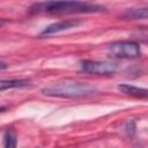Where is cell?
Wrapping results in <instances>:
<instances>
[{
  "label": "cell",
  "instance_id": "obj_1",
  "mask_svg": "<svg viewBox=\"0 0 148 148\" xmlns=\"http://www.w3.org/2000/svg\"><path fill=\"white\" fill-rule=\"evenodd\" d=\"M31 9L37 13L47 14H72V13H95L103 10V7L79 1H47L35 3Z\"/></svg>",
  "mask_w": 148,
  "mask_h": 148
},
{
  "label": "cell",
  "instance_id": "obj_2",
  "mask_svg": "<svg viewBox=\"0 0 148 148\" xmlns=\"http://www.w3.org/2000/svg\"><path fill=\"white\" fill-rule=\"evenodd\" d=\"M42 92L51 97L76 98V97H86L95 94L96 88L88 83H81V82H59L43 88Z\"/></svg>",
  "mask_w": 148,
  "mask_h": 148
},
{
  "label": "cell",
  "instance_id": "obj_3",
  "mask_svg": "<svg viewBox=\"0 0 148 148\" xmlns=\"http://www.w3.org/2000/svg\"><path fill=\"white\" fill-rule=\"evenodd\" d=\"M106 53L111 58L132 59L140 56V46L134 42H116L108 46Z\"/></svg>",
  "mask_w": 148,
  "mask_h": 148
},
{
  "label": "cell",
  "instance_id": "obj_4",
  "mask_svg": "<svg viewBox=\"0 0 148 148\" xmlns=\"http://www.w3.org/2000/svg\"><path fill=\"white\" fill-rule=\"evenodd\" d=\"M81 68L86 73L96 74V75H106L112 74L117 71V64L111 61H91L84 60L81 62Z\"/></svg>",
  "mask_w": 148,
  "mask_h": 148
},
{
  "label": "cell",
  "instance_id": "obj_5",
  "mask_svg": "<svg viewBox=\"0 0 148 148\" xmlns=\"http://www.w3.org/2000/svg\"><path fill=\"white\" fill-rule=\"evenodd\" d=\"M79 21H61V22H57V23H53L49 27H46L42 32H40V36H51V35H54V34H58V32H61V31H65V30H68V29H72L76 25H79Z\"/></svg>",
  "mask_w": 148,
  "mask_h": 148
},
{
  "label": "cell",
  "instance_id": "obj_6",
  "mask_svg": "<svg viewBox=\"0 0 148 148\" xmlns=\"http://www.w3.org/2000/svg\"><path fill=\"white\" fill-rule=\"evenodd\" d=\"M118 89L125 94V95H130L133 97H139V98H143V97H148V89H143V88H139L135 86H131V84H119Z\"/></svg>",
  "mask_w": 148,
  "mask_h": 148
},
{
  "label": "cell",
  "instance_id": "obj_7",
  "mask_svg": "<svg viewBox=\"0 0 148 148\" xmlns=\"http://www.w3.org/2000/svg\"><path fill=\"white\" fill-rule=\"evenodd\" d=\"M123 17L127 18V20H133V21H135V20H146V18H148V7L130 9L123 15Z\"/></svg>",
  "mask_w": 148,
  "mask_h": 148
},
{
  "label": "cell",
  "instance_id": "obj_8",
  "mask_svg": "<svg viewBox=\"0 0 148 148\" xmlns=\"http://www.w3.org/2000/svg\"><path fill=\"white\" fill-rule=\"evenodd\" d=\"M28 80H9V81H1L0 82V90L3 91L6 89H12V88H22L29 86Z\"/></svg>",
  "mask_w": 148,
  "mask_h": 148
},
{
  "label": "cell",
  "instance_id": "obj_9",
  "mask_svg": "<svg viewBox=\"0 0 148 148\" xmlns=\"http://www.w3.org/2000/svg\"><path fill=\"white\" fill-rule=\"evenodd\" d=\"M3 145H5V148H15L16 147V135L13 130L6 131Z\"/></svg>",
  "mask_w": 148,
  "mask_h": 148
},
{
  "label": "cell",
  "instance_id": "obj_10",
  "mask_svg": "<svg viewBox=\"0 0 148 148\" xmlns=\"http://www.w3.org/2000/svg\"><path fill=\"white\" fill-rule=\"evenodd\" d=\"M6 68V64L5 62H1V69H5Z\"/></svg>",
  "mask_w": 148,
  "mask_h": 148
}]
</instances>
